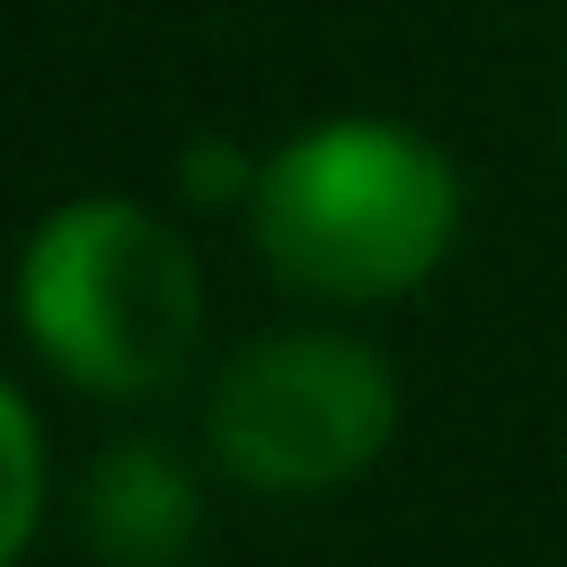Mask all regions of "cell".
<instances>
[{"label": "cell", "mask_w": 567, "mask_h": 567, "mask_svg": "<svg viewBox=\"0 0 567 567\" xmlns=\"http://www.w3.org/2000/svg\"><path fill=\"white\" fill-rule=\"evenodd\" d=\"M266 266L319 301H390L425 284L461 230L452 159L390 115H328L248 168Z\"/></svg>", "instance_id": "1"}, {"label": "cell", "mask_w": 567, "mask_h": 567, "mask_svg": "<svg viewBox=\"0 0 567 567\" xmlns=\"http://www.w3.org/2000/svg\"><path fill=\"white\" fill-rule=\"evenodd\" d=\"M18 319L44 346L53 372L80 390L133 399L186 372L195 328H204V284L186 239L124 204V195H80L44 213V230L18 257Z\"/></svg>", "instance_id": "2"}, {"label": "cell", "mask_w": 567, "mask_h": 567, "mask_svg": "<svg viewBox=\"0 0 567 567\" xmlns=\"http://www.w3.org/2000/svg\"><path fill=\"white\" fill-rule=\"evenodd\" d=\"M399 425V390L354 337H257L213 381V452L230 478L266 496H328L381 461Z\"/></svg>", "instance_id": "3"}, {"label": "cell", "mask_w": 567, "mask_h": 567, "mask_svg": "<svg viewBox=\"0 0 567 567\" xmlns=\"http://www.w3.org/2000/svg\"><path fill=\"white\" fill-rule=\"evenodd\" d=\"M80 523L106 567H177L204 532V505L159 443H115L80 487Z\"/></svg>", "instance_id": "4"}, {"label": "cell", "mask_w": 567, "mask_h": 567, "mask_svg": "<svg viewBox=\"0 0 567 567\" xmlns=\"http://www.w3.org/2000/svg\"><path fill=\"white\" fill-rule=\"evenodd\" d=\"M35 514H44V443H35L27 399L0 381V567L27 549Z\"/></svg>", "instance_id": "5"}]
</instances>
